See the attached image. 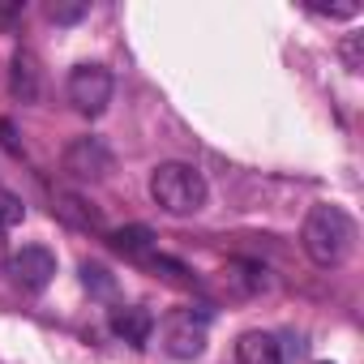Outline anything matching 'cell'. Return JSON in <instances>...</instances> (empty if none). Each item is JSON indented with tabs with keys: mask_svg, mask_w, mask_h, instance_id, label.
Returning <instances> with one entry per match:
<instances>
[{
	"mask_svg": "<svg viewBox=\"0 0 364 364\" xmlns=\"http://www.w3.org/2000/svg\"><path fill=\"white\" fill-rule=\"evenodd\" d=\"M236 364H283V347L266 330H249L236 338Z\"/></svg>",
	"mask_w": 364,
	"mask_h": 364,
	"instance_id": "obj_8",
	"label": "cell"
},
{
	"mask_svg": "<svg viewBox=\"0 0 364 364\" xmlns=\"http://www.w3.org/2000/svg\"><path fill=\"white\" fill-rule=\"evenodd\" d=\"M0 266H9V245H5V232H0Z\"/></svg>",
	"mask_w": 364,
	"mask_h": 364,
	"instance_id": "obj_13",
	"label": "cell"
},
{
	"mask_svg": "<svg viewBox=\"0 0 364 364\" xmlns=\"http://www.w3.org/2000/svg\"><path fill=\"white\" fill-rule=\"evenodd\" d=\"M22 219H26V206H22V198H14L9 189H0V232L18 228Z\"/></svg>",
	"mask_w": 364,
	"mask_h": 364,
	"instance_id": "obj_10",
	"label": "cell"
},
{
	"mask_svg": "<svg viewBox=\"0 0 364 364\" xmlns=\"http://www.w3.org/2000/svg\"><path fill=\"white\" fill-rule=\"evenodd\" d=\"M163 347L167 355L176 360H193L206 351V317L193 313V309H176L167 321H163Z\"/></svg>",
	"mask_w": 364,
	"mask_h": 364,
	"instance_id": "obj_4",
	"label": "cell"
},
{
	"mask_svg": "<svg viewBox=\"0 0 364 364\" xmlns=\"http://www.w3.org/2000/svg\"><path fill=\"white\" fill-rule=\"evenodd\" d=\"M150 330H154V317H150L141 304H120V309H112V334H116V338L141 347V343L150 338Z\"/></svg>",
	"mask_w": 364,
	"mask_h": 364,
	"instance_id": "obj_7",
	"label": "cell"
},
{
	"mask_svg": "<svg viewBox=\"0 0 364 364\" xmlns=\"http://www.w3.org/2000/svg\"><path fill=\"white\" fill-rule=\"evenodd\" d=\"M48 18L52 22H77V18H86V5H48Z\"/></svg>",
	"mask_w": 364,
	"mask_h": 364,
	"instance_id": "obj_11",
	"label": "cell"
},
{
	"mask_svg": "<svg viewBox=\"0 0 364 364\" xmlns=\"http://www.w3.org/2000/svg\"><path fill=\"white\" fill-rule=\"evenodd\" d=\"M112 245H116V253H124V257H133V262H150L154 236H150V228H124V232L112 236Z\"/></svg>",
	"mask_w": 364,
	"mask_h": 364,
	"instance_id": "obj_9",
	"label": "cell"
},
{
	"mask_svg": "<svg viewBox=\"0 0 364 364\" xmlns=\"http://www.w3.org/2000/svg\"><path fill=\"white\" fill-rule=\"evenodd\" d=\"M300 249L309 253L313 266L321 270H334L351 257L355 249V219L334 206V202H317L309 215H304V228H300Z\"/></svg>",
	"mask_w": 364,
	"mask_h": 364,
	"instance_id": "obj_1",
	"label": "cell"
},
{
	"mask_svg": "<svg viewBox=\"0 0 364 364\" xmlns=\"http://www.w3.org/2000/svg\"><path fill=\"white\" fill-rule=\"evenodd\" d=\"M343 65H347L351 73H360V69H364V60H360V35H351V39L343 43Z\"/></svg>",
	"mask_w": 364,
	"mask_h": 364,
	"instance_id": "obj_12",
	"label": "cell"
},
{
	"mask_svg": "<svg viewBox=\"0 0 364 364\" xmlns=\"http://www.w3.org/2000/svg\"><path fill=\"white\" fill-rule=\"evenodd\" d=\"M150 198L159 210L185 219V215H198L210 198V185L206 176L193 167V163H159L150 171Z\"/></svg>",
	"mask_w": 364,
	"mask_h": 364,
	"instance_id": "obj_2",
	"label": "cell"
},
{
	"mask_svg": "<svg viewBox=\"0 0 364 364\" xmlns=\"http://www.w3.org/2000/svg\"><path fill=\"white\" fill-rule=\"evenodd\" d=\"M112 90H116V82H112V73L103 65H77L69 73V82H65V95L82 116H99L112 103Z\"/></svg>",
	"mask_w": 364,
	"mask_h": 364,
	"instance_id": "obj_3",
	"label": "cell"
},
{
	"mask_svg": "<svg viewBox=\"0 0 364 364\" xmlns=\"http://www.w3.org/2000/svg\"><path fill=\"white\" fill-rule=\"evenodd\" d=\"M65 171L77 180H103L112 171V150L103 146V137H77L65 150Z\"/></svg>",
	"mask_w": 364,
	"mask_h": 364,
	"instance_id": "obj_6",
	"label": "cell"
},
{
	"mask_svg": "<svg viewBox=\"0 0 364 364\" xmlns=\"http://www.w3.org/2000/svg\"><path fill=\"white\" fill-rule=\"evenodd\" d=\"M9 274H14V283H18L22 291L39 296V291L56 279V253L43 249V245H26V249H18V253L9 257Z\"/></svg>",
	"mask_w": 364,
	"mask_h": 364,
	"instance_id": "obj_5",
	"label": "cell"
}]
</instances>
